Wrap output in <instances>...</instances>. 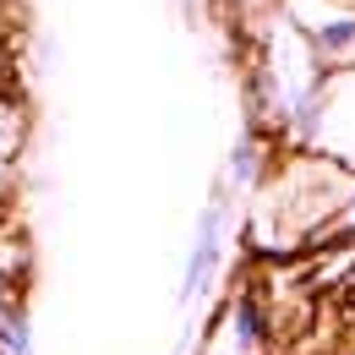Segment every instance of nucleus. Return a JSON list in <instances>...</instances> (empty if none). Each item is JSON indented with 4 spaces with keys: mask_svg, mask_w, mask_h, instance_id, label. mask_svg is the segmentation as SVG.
<instances>
[{
    "mask_svg": "<svg viewBox=\"0 0 355 355\" xmlns=\"http://www.w3.org/2000/svg\"><path fill=\"white\" fill-rule=\"evenodd\" d=\"M301 148L334 159V164H345L355 175V66L350 71H328L322 98H317V115H311Z\"/></svg>",
    "mask_w": 355,
    "mask_h": 355,
    "instance_id": "nucleus-3",
    "label": "nucleus"
},
{
    "mask_svg": "<svg viewBox=\"0 0 355 355\" xmlns=\"http://www.w3.org/2000/svg\"><path fill=\"white\" fill-rule=\"evenodd\" d=\"M322 241H355V191H350V202H345V214L334 219V230H328Z\"/></svg>",
    "mask_w": 355,
    "mask_h": 355,
    "instance_id": "nucleus-9",
    "label": "nucleus"
},
{
    "mask_svg": "<svg viewBox=\"0 0 355 355\" xmlns=\"http://www.w3.org/2000/svg\"><path fill=\"white\" fill-rule=\"evenodd\" d=\"M0 355H33V317L17 301L0 306Z\"/></svg>",
    "mask_w": 355,
    "mask_h": 355,
    "instance_id": "nucleus-7",
    "label": "nucleus"
},
{
    "mask_svg": "<svg viewBox=\"0 0 355 355\" xmlns=\"http://www.w3.org/2000/svg\"><path fill=\"white\" fill-rule=\"evenodd\" d=\"M355 191V175L345 164L295 148L290 159H279L268 180L257 186V202H252V241L263 252H290V246H317L334 219L345 214Z\"/></svg>",
    "mask_w": 355,
    "mask_h": 355,
    "instance_id": "nucleus-1",
    "label": "nucleus"
},
{
    "mask_svg": "<svg viewBox=\"0 0 355 355\" xmlns=\"http://www.w3.org/2000/svg\"><path fill=\"white\" fill-rule=\"evenodd\" d=\"M284 17L328 71L355 66V0H284Z\"/></svg>",
    "mask_w": 355,
    "mask_h": 355,
    "instance_id": "nucleus-2",
    "label": "nucleus"
},
{
    "mask_svg": "<svg viewBox=\"0 0 355 355\" xmlns=\"http://www.w3.org/2000/svg\"><path fill=\"white\" fill-rule=\"evenodd\" d=\"M17 148H22V104L0 93V159H17Z\"/></svg>",
    "mask_w": 355,
    "mask_h": 355,
    "instance_id": "nucleus-8",
    "label": "nucleus"
},
{
    "mask_svg": "<svg viewBox=\"0 0 355 355\" xmlns=\"http://www.w3.org/2000/svg\"><path fill=\"white\" fill-rule=\"evenodd\" d=\"M224 230H230V214H224V197H208L202 214H197V230H191V246H186V268H180V306H191L224 263Z\"/></svg>",
    "mask_w": 355,
    "mask_h": 355,
    "instance_id": "nucleus-5",
    "label": "nucleus"
},
{
    "mask_svg": "<svg viewBox=\"0 0 355 355\" xmlns=\"http://www.w3.org/2000/svg\"><path fill=\"white\" fill-rule=\"evenodd\" d=\"M268 306L257 290H230V301L214 311L208 334H202V355H263L268 350Z\"/></svg>",
    "mask_w": 355,
    "mask_h": 355,
    "instance_id": "nucleus-4",
    "label": "nucleus"
},
{
    "mask_svg": "<svg viewBox=\"0 0 355 355\" xmlns=\"http://www.w3.org/2000/svg\"><path fill=\"white\" fill-rule=\"evenodd\" d=\"M268 137L263 132H246V137H235V148H230V164H224V180L235 186V191H257L268 180Z\"/></svg>",
    "mask_w": 355,
    "mask_h": 355,
    "instance_id": "nucleus-6",
    "label": "nucleus"
}]
</instances>
